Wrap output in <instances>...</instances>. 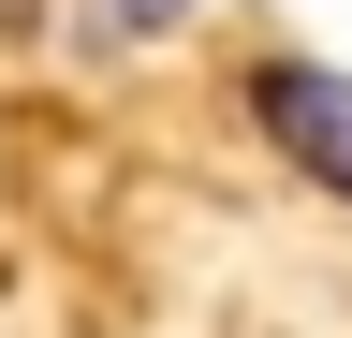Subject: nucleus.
I'll list each match as a JSON object with an SVG mask.
<instances>
[{
  "instance_id": "nucleus-1",
  "label": "nucleus",
  "mask_w": 352,
  "mask_h": 338,
  "mask_svg": "<svg viewBox=\"0 0 352 338\" xmlns=\"http://www.w3.org/2000/svg\"><path fill=\"white\" fill-rule=\"evenodd\" d=\"M235 118L294 162L308 191L352 206V74H338V59H250V74H235Z\"/></svg>"
},
{
  "instance_id": "nucleus-2",
  "label": "nucleus",
  "mask_w": 352,
  "mask_h": 338,
  "mask_svg": "<svg viewBox=\"0 0 352 338\" xmlns=\"http://www.w3.org/2000/svg\"><path fill=\"white\" fill-rule=\"evenodd\" d=\"M206 0H88V45H162V30H191Z\"/></svg>"
}]
</instances>
